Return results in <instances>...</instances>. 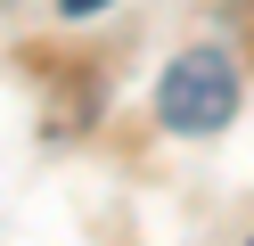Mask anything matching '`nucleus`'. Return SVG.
I'll use <instances>...</instances> for the list:
<instances>
[{
  "label": "nucleus",
  "instance_id": "f03ea898",
  "mask_svg": "<svg viewBox=\"0 0 254 246\" xmlns=\"http://www.w3.org/2000/svg\"><path fill=\"white\" fill-rule=\"evenodd\" d=\"M58 8H66V16H99L107 0H58Z\"/></svg>",
  "mask_w": 254,
  "mask_h": 246
},
{
  "label": "nucleus",
  "instance_id": "7ed1b4c3",
  "mask_svg": "<svg viewBox=\"0 0 254 246\" xmlns=\"http://www.w3.org/2000/svg\"><path fill=\"white\" fill-rule=\"evenodd\" d=\"M246 246H254V238H246Z\"/></svg>",
  "mask_w": 254,
  "mask_h": 246
},
{
  "label": "nucleus",
  "instance_id": "f257e3e1",
  "mask_svg": "<svg viewBox=\"0 0 254 246\" xmlns=\"http://www.w3.org/2000/svg\"><path fill=\"white\" fill-rule=\"evenodd\" d=\"M156 115H164V131H181V140L221 131L238 115V66H230V49H181V58L164 66V82H156Z\"/></svg>",
  "mask_w": 254,
  "mask_h": 246
}]
</instances>
